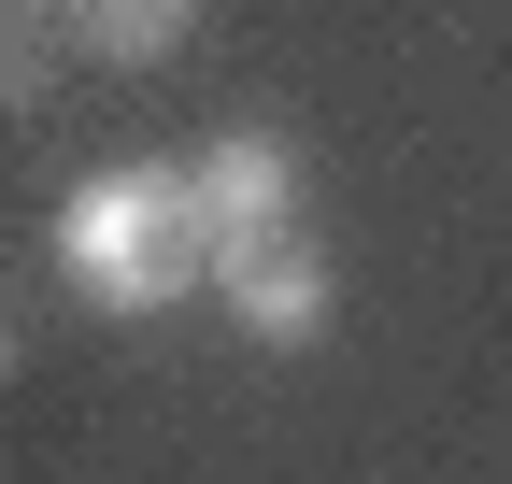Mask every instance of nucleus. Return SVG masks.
Masks as SVG:
<instances>
[{"instance_id": "1", "label": "nucleus", "mask_w": 512, "mask_h": 484, "mask_svg": "<svg viewBox=\"0 0 512 484\" xmlns=\"http://www.w3.org/2000/svg\"><path fill=\"white\" fill-rule=\"evenodd\" d=\"M57 271H72L100 314H171V299L214 271L200 186H185L171 157H143V171H86L72 214H57Z\"/></svg>"}, {"instance_id": "3", "label": "nucleus", "mask_w": 512, "mask_h": 484, "mask_svg": "<svg viewBox=\"0 0 512 484\" xmlns=\"http://www.w3.org/2000/svg\"><path fill=\"white\" fill-rule=\"evenodd\" d=\"M200 242L228 257V242H271V228H299V157L271 143V129H228V143H200Z\"/></svg>"}, {"instance_id": "7", "label": "nucleus", "mask_w": 512, "mask_h": 484, "mask_svg": "<svg viewBox=\"0 0 512 484\" xmlns=\"http://www.w3.org/2000/svg\"><path fill=\"white\" fill-rule=\"evenodd\" d=\"M0 371H15V328H0Z\"/></svg>"}, {"instance_id": "2", "label": "nucleus", "mask_w": 512, "mask_h": 484, "mask_svg": "<svg viewBox=\"0 0 512 484\" xmlns=\"http://www.w3.org/2000/svg\"><path fill=\"white\" fill-rule=\"evenodd\" d=\"M200 285L228 299V328H242V342H313V328L342 314V285H328V257H313L299 228H271V242H228Z\"/></svg>"}, {"instance_id": "6", "label": "nucleus", "mask_w": 512, "mask_h": 484, "mask_svg": "<svg viewBox=\"0 0 512 484\" xmlns=\"http://www.w3.org/2000/svg\"><path fill=\"white\" fill-rule=\"evenodd\" d=\"M0 15H29V29H72V0H0Z\"/></svg>"}, {"instance_id": "4", "label": "nucleus", "mask_w": 512, "mask_h": 484, "mask_svg": "<svg viewBox=\"0 0 512 484\" xmlns=\"http://www.w3.org/2000/svg\"><path fill=\"white\" fill-rule=\"evenodd\" d=\"M185 29H200V0H72V29H57V43L114 57V72H157Z\"/></svg>"}, {"instance_id": "5", "label": "nucleus", "mask_w": 512, "mask_h": 484, "mask_svg": "<svg viewBox=\"0 0 512 484\" xmlns=\"http://www.w3.org/2000/svg\"><path fill=\"white\" fill-rule=\"evenodd\" d=\"M43 86H57V29L0 15V114H43Z\"/></svg>"}]
</instances>
